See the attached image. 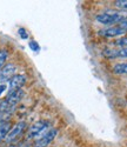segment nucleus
<instances>
[{
  "label": "nucleus",
  "mask_w": 127,
  "mask_h": 147,
  "mask_svg": "<svg viewBox=\"0 0 127 147\" xmlns=\"http://www.w3.org/2000/svg\"><path fill=\"white\" fill-rule=\"evenodd\" d=\"M125 33H126V31L122 30L120 26H113V27H108V28L99 31V35L104 36V38H114V36L124 35Z\"/></svg>",
  "instance_id": "obj_8"
},
{
  "label": "nucleus",
  "mask_w": 127,
  "mask_h": 147,
  "mask_svg": "<svg viewBox=\"0 0 127 147\" xmlns=\"http://www.w3.org/2000/svg\"><path fill=\"white\" fill-rule=\"evenodd\" d=\"M116 45L120 46V47H127V38H121L118 41H116Z\"/></svg>",
  "instance_id": "obj_13"
},
{
  "label": "nucleus",
  "mask_w": 127,
  "mask_h": 147,
  "mask_svg": "<svg viewBox=\"0 0 127 147\" xmlns=\"http://www.w3.org/2000/svg\"><path fill=\"white\" fill-rule=\"evenodd\" d=\"M116 6L121 11H127V0H117Z\"/></svg>",
  "instance_id": "obj_12"
},
{
  "label": "nucleus",
  "mask_w": 127,
  "mask_h": 147,
  "mask_svg": "<svg viewBox=\"0 0 127 147\" xmlns=\"http://www.w3.org/2000/svg\"><path fill=\"white\" fill-rule=\"evenodd\" d=\"M30 46H31V47L33 48V50H34V51H36V50H38V48H39V47H38V45H36L35 42H33V41H31V42H30Z\"/></svg>",
  "instance_id": "obj_17"
},
{
  "label": "nucleus",
  "mask_w": 127,
  "mask_h": 147,
  "mask_svg": "<svg viewBox=\"0 0 127 147\" xmlns=\"http://www.w3.org/2000/svg\"><path fill=\"white\" fill-rule=\"evenodd\" d=\"M118 26H120V27H121L122 30H125V31L127 32V19H126V20H124L122 22H120Z\"/></svg>",
  "instance_id": "obj_15"
},
{
  "label": "nucleus",
  "mask_w": 127,
  "mask_h": 147,
  "mask_svg": "<svg viewBox=\"0 0 127 147\" xmlns=\"http://www.w3.org/2000/svg\"><path fill=\"white\" fill-rule=\"evenodd\" d=\"M7 57H8V53H7L6 50H0V69H1L5 66Z\"/></svg>",
  "instance_id": "obj_11"
},
{
  "label": "nucleus",
  "mask_w": 127,
  "mask_h": 147,
  "mask_svg": "<svg viewBox=\"0 0 127 147\" xmlns=\"http://www.w3.org/2000/svg\"><path fill=\"white\" fill-rule=\"evenodd\" d=\"M25 129H26V122L25 121H19L18 124H16L13 127H12L8 132V134L6 136L5 138V141L6 144H13L16 140H18L22 134L25 132Z\"/></svg>",
  "instance_id": "obj_3"
},
{
  "label": "nucleus",
  "mask_w": 127,
  "mask_h": 147,
  "mask_svg": "<svg viewBox=\"0 0 127 147\" xmlns=\"http://www.w3.org/2000/svg\"><path fill=\"white\" fill-rule=\"evenodd\" d=\"M25 82H26V77H25L24 74H16V76H13V78L9 80L8 93L18 91V90H21V87L25 85Z\"/></svg>",
  "instance_id": "obj_7"
},
{
  "label": "nucleus",
  "mask_w": 127,
  "mask_h": 147,
  "mask_svg": "<svg viewBox=\"0 0 127 147\" xmlns=\"http://www.w3.org/2000/svg\"><path fill=\"white\" fill-rule=\"evenodd\" d=\"M24 94H25V93H24L22 90H18V91H14V92H9L4 100L6 101V104H7L12 109H14L16 106L19 104V101L22 99Z\"/></svg>",
  "instance_id": "obj_6"
},
{
  "label": "nucleus",
  "mask_w": 127,
  "mask_h": 147,
  "mask_svg": "<svg viewBox=\"0 0 127 147\" xmlns=\"http://www.w3.org/2000/svg\"><path fill=\"white\" fill-rule=\"evenodd\" d=\"M16 69L17 67L13 64H7L0 69V85L13 78V76H16Z\"/></svg>",
  "instance_id": "obj_5"
},
{
  "label": "nucleus",
  "mask_w": 127,
  "mask_h": 147,
  "mask_svg": "<svg viewBox=\"0 0 127 147\" xmlns=\"http://www.w3.org/2000/svg\"><path fill=\"white\" fill-rule=\"evenodd\" d=\"M113 72L116 74H127V63L116 65L113 67Z\"/></svg>",
  "instance_id": "obj_10"
},
{
  "label": "nucleus",
  "mask_w": 127,
  "mask_h": 147,
  "mask_svg": "<svg viewBox=\"0 0 127 147\" xmlns=\"http://www.w3.org/2000/svg\"><path fill=\"white\" fill-rule=\"evenodd\" d=\"M97 21L104 25L120 24L127 19V11H107L97 16Z\"/></svg>",
  "instance_id": "obj_1"
},
{
  "label": "nucleus",
  "mask_w": 127,
  "mask_h": 147,
  "mask_svg": "<svg viewBox=\"0 0 127 147\" xmlns=\"http://www.w3.org/2000/svg\"><path fill=\"white\" fill-rule=\"evenodd\" d=\"M58 134V129L57 128H49L48 131H46L41 137H39L35 142H34V147H47L51 142L54 140V138Z\"/></svg>",
  "instance_id": "obj_4"
},
{
  "label": "nucleus",
  "mask_w": 127,
  "mask_h": 147,
  "mask_svg": "<svg viewBox=\"0 0 127 147\" xmlns=\"http://www.w3.org/2000/svg\"><path fill=\"white\" fill-rule=\"evenodd\" d=\"M48 129H49V124L47 121H44V120L36 121L28 128V131L26 133V139L27 140H31V139H34V138L38 139Z\"/></svg>",
  "instance_id": "obj_2"
},
{
  "label": "nucleus",
  "mask_w": 127,
  "mask_h": 147,
  "mask_svg": "<svg viewBox=\"0 0 127 147\" xmlns=\"http://www.w3.org/2000/svg\"><path fill=\"white\" fill-rule=\"evenodd\" d=\"M5 91H6V85L5 84H1V85H0V95H1Z\"/></svg>",
  "instance_id": "obj_16"
},
{
  "label": "nucleus",
  "mask_w": 127,
  "mask_h": 147,
  "mask_svg": "<svg viewBox=\"0 0 127 147\" xmlns=\"http://www.w3.org/2000/svg\"><path fill=\"white\" fill-rule=\"evenodd\" d=\"M11 122L7 121V122H4V124L0 125V141L4 140L6 138V136L8 134L9 129H11Z\"/></svg>",
  "instance_id": "obj_9"
},
{
  "label": "nucleus",
  "mask_w": 127,
  "mask_h": 147,
  "mask_svg": "<svg viewBox=\"0 0 127 147\" xmlns=\"http://www.w3.org/2000/svg\"><path fill=\"white\" fill-rule=\"evenodd\" d=\"M19 34H20V36H21L22 39H27V38H28V35H27L26 31H25L24 28H20V30H19Z\"/></svg>",
  "instance_id": "obj_14"
},
{
  "label": "nucleus",
  "mask_w": 127,
  "mask_h": 147,
  "mask_svg": "<svg viewBox=\"0 0 127 147\" xmlns=\"http://www.w3.org/2000/svg\"><path fill=\"white\" fill-rule=\"evenodd\" d=\"M18 147H31V145L30 144H27V142H22L21 145H19Z\"/></svg>",
  "instance_id": "obj_18"
},
{
  "label": "nucleus",
  "mask_w": 127,
  "mask_h": 147,
  "mask_svg": "<svg viewBox=\"0 0 127 147\" xmlns=\"http://www.w3.org/2000/svg\"><path fill=\"white\" fill-rule=\"evenodd\" d=\"M9 147H18L17 145H9Z\"/></svg>",
  "instance_id": "obj_19"
}]
</instances>
